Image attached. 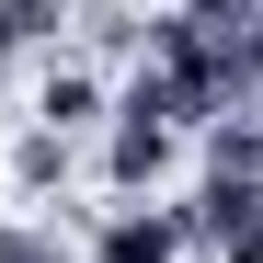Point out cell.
<instances>
[{"label":"cell","instance_id":"cell-1","mask_svg":"<svg viewBox=\"0 0 263 263\" xmlns=\"http://www.w3.org/2000/svg\"><path fill=\"white\" fill-rule=\"evenodd\" d=\"M183 217V252H217V263H263V183H195V206H172Z\"/></svg>","mask_w":263,"mask_h":263},{"label":"cell","instance_id":"cell-2","mask_svg":"<svg viewBox=\"0 0 263 263\" xmlns=\"http://www.w3.org/2000/svg\"><path fill=\"white\" fill-rule=\"evenodd\" d=\"M172 160H183V126H160V115H138V103H115V126H103V172H115V183H160Z\"/></svg>","mask_w":263,"mask_h":263},{"label":"cell","instance_id":"cell-3","mask_svg":"<svg viewBox=\"0 0 263 263\" xmlns=\"http://www.w3.org/2000/svg\"><path fill=\"white\" fill-rule=\"evenodd\" d=\"M92 263H183V217L172 206H126L92 229Z\"/></svg>","mask_w":263,"mask_h":263},{"label":"cell","instance_id":"cell-4","mask_svg":"<svg viewBox=\"0 0 263 263\" xmlns=\"http://www.w3.org/2000/svg\"><path fill=\"white\" fill-rule=\"evenodd\" d=\"M69 160H80L69 138H46V126H23V138H12V195H58V183H69Z\"/></svg>","mask_w":263,"mask_h":263}]
</instances>
